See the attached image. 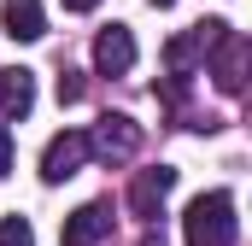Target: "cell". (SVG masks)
Instances as JSON below:
<instances>
[{"instance_id": "1", "label": "cell", "mask_w": 252, "mask_h": 246, "mask_svg": "<svg viewBox=\"0 0 252 246\" xmlns=\"http://www.w3.org/2000/svg\"><path fill=\"white\" fill-rule=\"evenodd\" d=\"M182 235H188V246H235V235H241L235 199H229L223 187L199 193V199L188 205V217H182Z\"/></svg>"}, {"instance_id": "2", "label": "cell", "mask_w": 252, "mask_h": 246, "mask_svg": "<svg viewBox=\"0 0 252 246\" xmlns=\"http://www.w3.org/2000/svg\"><path fill=\"white\" fill-rule=\"evenodd\" d=\"M223 35H229L223 18H205V24L182 30V35H170V41H164V64H170V76H193L199 64L211 59V47H217Z\"/></svg>"}, {"instance_id": "3", "label": "cell", "mask_w": 252, "mask_h": 246, "mask_svg": "<svg viewBox=\"0 0 252 246\" xmlns=\"http://www.w3.org/2000/svg\"><path fill=\"white\" fill-rule=\"evenodd\" d=\"M141 153V123H129L124 112H106L88 135V158H106V164H129Z\"/></svg>"}, {"instance_id": "4", "label": "cell", "mask_w": 252, "mask_h": 246, "mask_svg": "<svg viewBox=\"0 0 252 246\" xmlns=\"http://www.w3.org/2000/svg\"><path fill=\"white\" fill-rule=\"evenodd\" d=\"M82 164H88V135H82V129H64V135L47 141V153H41V182L59 187V182H70Z\"/></svg>"}, {"instance_id": "5", "label": "cell", "mask_w": 252, "mask_h": 246, "mask_svg": "<svg viewBox=\"0 0 252 246\" xmlns=\"http://www.w3.org/2000/svg\"><path fill=\"white\" fill-rule=\"evenodd\" d=\"M170 187H176V170H170V164H153V170H141V176L129 182V211H135L141 223H153V217L164 211Z\"/></svg>"}, {"instance_id": "6", "label": "cell", "mask_w": 252, "mask_h": 246, "mask_svg": "<svg viewBox=\"0 0 252 246\" xmlns=\"http://www.w3.org/2000/svg\"><path fill=\"white\" fill-rule=\"evenodd\" d=\"M106 235H112V205H106V199L76 205V211L64 217V229H59V241H64V246H100Z\"/></svg>"}, {"instance_id": "7", "label": "cell", "mask_w": 252, "mask_h": 246, "mask_svg": "<svg viewBox=\"0 0 252 246\" xmlns=\"http://www.w3.org/2000/svg\"><path fill=\"white\" fill-rule=\"evenodd\" d=\"M94 70L100 76H129L135 70V35H129V24H112V30L94 35Z\"/></svg>"}, {"instance_id": "8", "label": "cell", "mask_w": 252, "mask_h": 246, "mask_svg": "<svg viewBox=\"0 0 252 246\" xmlns=\"http://www.w3.org/2000/svg\"><path fill=\"white\" fill-rule=\"evenodd\" d=\"M0 112L6 118H30L35 112V70H24V64L0 70Z\"/></svg>"}, {"instance_id": "9", "label": "cell", "mask_w": 252, "mask_h": 246, "mask_svg": "<svg viewBox=\"0 0 252 246\" xmlns=\"http://www.w3.org/2000/svg\"><path fill=\"white\" fill-rule=\"evenodd\" d=\"M211 59H217V88H223V94H241V88H247V41H241L235 30L211 47Z\"/></svg>"}, {"instance_id": "10", "label": "cell", "mask_w": 252, "mask_h": 246, "mask_svg": "<svg viewBox=\"0 0 252 246\" xmlns=\"http://www.w3.org/2000/svg\"><path fill=\"white\" fill-rule=\"evenodd\" d=\"M0 24H6L12 41H41V35H47V12H41V0H6V6H0Z\"/></svg>"}, {"instance_id": "11", "label": "cell", "mask_w": 252, "mask_h": 246, "mask_svg": "<svg viewBox=\"0 0 252 246\" xmlns=\"http://www.w3.org/2000/svg\"><path fill=\"white\" fill-rule=\"evenodd\" d=\"M0 246H35L30 223H24V217H0Z\"/></svg>"}, {"instance_id": "12", "label": "cell", "mask_w": 252, "mask_h": 246, "mask_svg": "<svg viewBox=\"0 0 252 246\" xmlns=\"http://www.w3.org/2000/svg\"><path fill=\"white\" fill-rule=\"evenodd\" d=\"M82 94H88V82H82V70H64V76H59V106H76Z\"/></svg>"}, {"instance_id": "13", "label": "cell", "mask_w": 252, "mask_h": 246, "mask_svg": "<svg viewBox=\"0 0 252 246\" xmlns=\"http://www.w3.org/2000/svg\"><path fill=\"white\" fill-rule=\"evenodd\" d=\"M6 170H12V129L0 123V176H6Z\"/></svg>"}, {"instance_id": "14", "label": "cell", "mask_w": 252, "mask_h": 246, "mask_svg": "<svg viewBox=\"0 0 252 246\" xmlns=\"http://www.w3.org/2000/svg\"><path fill=\"white\" fill-rule=\"evenodd\" d=\"M100 0H64V12H94Z\"/></svg>"}, {"instance_id": "15", "label": "cell", "mask_w": 252, "mask_h": 246, "mask_svg": "<svg viewBox=\"0 0 252 246\" xmlns=\"http://www.w3.org/2000/svg\"><path fill=\"white\" fill-rule=\"evenodd\" d=\"M141 246H164V235H158V229H147V241H141Z\"/></svg>"}, {"instance_id": "16", "label": "cell", "mask_w": 252, "mask_h": 246, "mask_svg": "<svg viewBox=\"0 0 252 246\" xmlns=\"http://www.w3.org/2000/svg\"><path fill=\"white\" fill-rule=\"evenodd\" d=\"M153 6H176V0H153Z\"/></svg>"}]
</instances>
